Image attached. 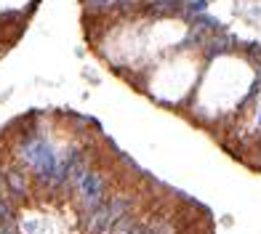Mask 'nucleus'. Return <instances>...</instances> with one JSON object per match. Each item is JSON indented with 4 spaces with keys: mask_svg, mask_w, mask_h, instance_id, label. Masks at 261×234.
<instances>
[{
    "mask_svg": "<svg viewBox=\"0 0 261 234\" xmlns=\"http://www.w3.org/2000/svg\"><path fill=\"white\" fill-rule=\"evenodd\" d=\"M19 160H21L24 168L32 170L35 179L51 189L54 179H56V170H59V157H56V152L45 144L43 136H38L35 131H27L24 136H21Z\"/></svg>",
    "mask_w": 261,
    "mask_h": 234,
    "instance_id": "nucleus-1",
    "label": "nucleus"
},
{
    "mask_svg": "<svg viewBox=\"0 0 261 234\" xmlns=\"http://www.w3.org/2000/svg\"><path fill=\"white\" fill-rule=\"evenodd\" d=\"M130 213V197L112 194L107 202L93 208L91 213H83V234H107L117 221H123Z\"/></svg>",
    "mask_w": 261,
    "mask_h": 234,
    "instance_id": "nucleus-2",
    "label": "nucleus"
},
{
    "mask_svg": "<svg viewBox=\"0 0 261 234\" xmlns=\"http://www.w3.org/2000/svg\"><path fill=\"white\" fill-rule=\"evenodd\" d=\"M75 192H77V200H80V210H83V213H91L93 208H99L101 202L110 200V194H107V179H104L99 170H93V168H88L77 179Z\"/></svg>",
    "mask_w": 261,
    "mask_h": 234,
    "instance_id": "nucleus-3",
    "label": "nucleus"
},
{
    "mask_svg": "<svg viewBox=\"0 0 261 234\" xmlns=\"http://www.w3.org/2000/svg\"><path fill=\"white\" fill-rule=\"evenodd\" d=\"M6 186L11 197H24L30 192L24 165H6Z\"/></svg>",
    "mask_w": 261,
    "mask_h": 234,
    "instance_id": "nucleus-4",
    "label": "nucleus"
},
{
    "mask_svg": "<svg viewBox=\"0 0 261 234\" xmlns=\"http://www.w3.org/2000/svg\"><path fill=\"white\" fill-rule=\"evenodd\" d=\"M232 43H234L232 35H227V32H216V35H208V40H205L203 45H205L208 56H216V53L229 51V48H232Z\"/></svg>",
    "mask_w": 261,
    "mask_h": 234,
    "instance_id": "nucleus-5",
    "label": "nucleus"
},
{
    "mask_svg": "<svg viewBox=\"0 0 261 234\" xmlns=\"http://www.w3.org/2000/svg\"><path fill=\"white\" fill-rule=\"evenodd\" d=\"M136 224H139V218L128 213V216H125L123 221H117V224H115V226H112L110 231H107V234H130V231H134V226H136Z\"/></svg>",
    "mask_w": 261,
    "mask_h": 234,
    "instance_id": "nucleus-6",
    "label": "nucleus"
},
{
    "mask_svg": "<svg viewBox=\"0 0 261 234\" xmlns=\"http://www.w3.org/2000/svg\"><path fill=\"white\" fill-rule=\"evenodd\" d=\"M205 8H208V0H189V3L184 6L187 14H195V16L205 14Z\"/></svg>",
    "mask_w": 261,
    "mask_h": 234,
    "instance_id": "nucleus-7",
    "label": "nucleus"
},
{
    "mask_svg": "<svg viewBox=\"0 0 261 234\" xmlns=\"http://www.w3.org/2000/svg\"><path fill=\"white\" fill-rule=\"evenodd\" d=\"M147 226H149V224H141V221H139V224L134 226V231H130V234H147Z\"/></svg>",
    "mask_w": 261,
    "mask_h": 234,
    "instance_id": "nucleus-8",
    "label": "nucleus"
},
{
    "mask_svg": "<svg viewBox=\"0 0 261 234\" xmlns=\"http://www.w3.org/2000/svg\"><path fill=\"white\" fill-rule=\"evenodd\" d=\"M258 80H261V62H258Z\"/></svg>",
    "mask_w": 261,
    "mask_h": 234,
    "instance_id": "nucleus-9",
    "label": "nucleus"
},
{
    "mask_svg": "<svg viewBox=\"0 0 261 234\" xmlns=\"http://www.w3.org/2000/svg\"><path fill=\"white\" fill-rule=\"evenodd\" d=\"M258 125H261V112H258Z\"/></svg>",
    "mask_w": 261,
    "mask_h": 234,
    "instance_id": "nucleus-10",
    "label": "nucleus"
}]
</instances>
